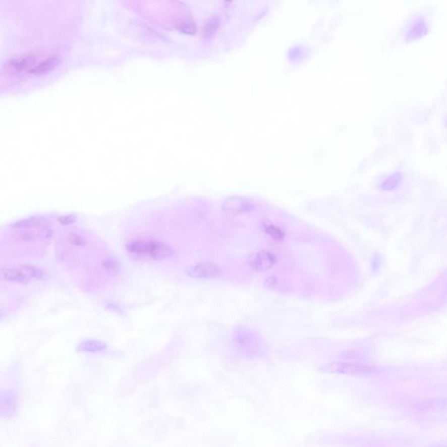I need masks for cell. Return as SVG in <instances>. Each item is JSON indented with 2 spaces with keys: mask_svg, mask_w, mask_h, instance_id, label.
I'll return each mask as SVG.
<instances>
[{
  "mask_svg": "<svg viewBox=\"0 0 447 447\" xmlns=\"http://www.w3.org/2000/svg\"><path fill=\"white\" fill-rule=\"evenodd\" d=\"M126 249L130 256L137 260H162L172 255L170 246L156 240L131 241L127 245Z\"/></svg>",
  "mask_w": 447,
  "mask_h": 447,
  "instance_id": "6da1fadb",
  "label": "cell"
},
{
  "mask_svg": "<svg viewBox=\"0 0 447 447\" xmlns=\"http://www.w3.org/2000/svg\"><path fill=\"white\" fill-rule=\"evenodd\" d=\"M19 405V397L13 389H0V418H14L18 413Z\"/></svg>",
  "mask_w": 447,
  "mask_h": 447,
  "instance_id": "7a4b0ae2",
  "label": "cell"
},
{
  "mask_svg": "<svg viewBox=\"0 0 447 447\" xmlns=\"http://www.w3.org/2000/svg\"><path fill=\"white\" fill-rule=\"evenodd\" d=\"M185 272L192 279L212 280L220 277L222 270L213 263L203 262L189 266Z\"/></svg>",
  "mask_w": 447,
  "mask_h": 447,
  "instance_id": "3957f363",
  "label": "cell"
},
{
  "mask_svg": "<svg viewBox=\"0 0 447 447\" xmlns=\"http://www.w3.org/2000/svg\"><path fill=\"white\" fill-rule=\"evenodd\" d=\"M275 256L267 251H261L250 257L249 264L257 271H266L275 263Z\"/></svg>",
  "mask_w": 447,
  "mask_h": 447,
  "instance_id": "277c9868",
  "label": "cell"
},
{
  "mask_svg": "<svg viewBox=\"0 0 447 447\" xmlns=\"http://www.w3.org/2000/svg\"><path fill=\"white\" fill-rule=\"evenodd\" d=\"M251 208L249 202L241 198H229L224 202L222 209L230 215H240L248 211Z\"/></svg>",
  "mask_w": 447,
  "mask_h": 447,
  "instance_id": "5b68a950",
  "label": "cell"
},
{
  "mask_svg": "<svg viewBox=\"0 0 447 447\" xmlns=\"http://www.w3.org/2000/svg\"><path fill=\"white\" fill-rule=\"evenodd\" d=\"M0 280L5 282H17L20 284H27L29 280L20 272V269L0 267Z\"/></svg>",
  "mask_w": 447,
  "mask_h": 447,
  "instance_id": "8992f818",
  "label": "cell"
},
{
  "mask_svg": "<svg viewBox=\"0 0 447 447\" xmlns=\"http://www.w3.org/2000/svg\"><path fill=\"white\" fill-rule=\"evenodd\" d=\"M107 349V345L103 342L98 340H85L79 344L78 351L81 352H88V353H95L101 352Z\"/></svg>",
  "mask_w": 447,
  "mask_h": 447,
  "instance_id": "52a82bcc",
  "label": "cell"
},
{
  "mask_svg": "<svg viewBox=\"0 0 447 447\" xmlns=\"http://www.w3.org/2000/svg\"><path fill=\"white\" fill-rule=\"evenodd\" d=\"M44 219L40 217H30L18 220L12 225L13 228L15 229H25V228H35L39 227L44 223Z\"/></svg>",
  "mask_w": 447,
  "mask_h": 447,
  "instance_id": "ba28073f",
  "label": "cell"
},
{
  "mask_svg": "<svg viewBox=\"0 0 447 447\" xmlns=\"http://www.w3.org/2000/svg\"><path fill=\"white\" fill-rule=\"evenodd\" d=\"M19 269H20V272H22L23 274L26 276L29 281L32 279H42L45 276V272L42 269L39 268L37 266L25 265V266H20Z\"/></svg>",
  "mask_w": 447,
  "mask_h": 447,
  "instance_id": "9c48e42d",
  "label": "cell"
},
{
  "mask_svg": "<svg viewBox=\"0 0 447 447\" xmlns=\"http://www.w3.org/2000/svg\"><path fill=\"white\" fill-rule=\"evenodd\" d=\"M101 267L104 272L107 273V275H117L119 273L121 270V265L119 261L115 258L107 259L104 260L101 264Z\"/></svg>",
  "mask_w": 447,
  "mask_h": 447,
  "instance_id": "30bf717a",
  "label": "cell"
},
{
  "mask_svg": "<svg viewBox=\"0 0 447 447\" xmlns=\"http://www.w3.org/2000/svg\"><path fill=\"white\" fill-rule=\"evenodd\" d=\"M401 180H402V174L400 172H395L394 174L389 176V178H387L384 181L382 182L381 189L384 190V191L393 190L399 185Z\"/></svg>",
  "mask_w": 447,
  "mask_h": 447,
  "instance_id": "8fae6325",
  "label": "cell"
},
{
  "mask_svg": "<svg viewBox=\"0 0 447 447\" xmlns=\"http://www.w3.org/2000/svg\"><path fill=\"white\" fill-rule=\"evenodd\" d=\"M68 243L75 247H82L86 245V240L77 233H70L68 236Z\"/></svg>",
  "mask_w": 447,
  "mask_h": 447,
  "instance_id": "7c38bea8",
  "label": "cell"
},
{
  "mask_svg": "<svg viewBox=\"0 0 447 447\" xmlns=\"http://www.w3.org/2000/svg\"><path fill=\"white\" fill-rule=\"evenodd\" d=\"M264 230L266 234H268L269 236L272 237L274 240H282L284 237V234L280 228L272 226V225H267L264 227Z\"/></svg>",
  "mask_w": 447,
  "mask_h": 447,
  "instance_id": "4fadbf2b",
  "label": "cell"
},
{
  "mask_svg": "<svg viewBox=\"0 0 447 447\" xmlns=\"http://www.w3.org/2000/svg\"><path fill=\"white\" fill-rule=\"evenodd\" d=\"M47 234H49L48 231L35 230L30 231L28 233L23 234V235L25 236L26 240H34L39 239V238H42L43 235H47Z\"/></svg>",
  "mask_w": 447,
  "mask_h": 447,
  "instance_id": "5bb4252c",
  "label": "cell"
},
{
  "mask_svg": "<svg viewBox=\"0 0 447 447\" xmlns=\"http://www.w3.org/2000/svg\"><path fill=\"white\" fill-rule=\"evenodd\" d=\"M76 219H77V217L74 214H68V215H64V216L59 217L58 221L59 223L62 224L63 226H69V225L75 223Z\"/></svg>",
  "mask_w": 447,
  "mask_h": 447,
  "instance_id": "9a60e30c",
  "label": "cell"
},
{
  "mask_svg": "<svg viewBox=\"0 0 447 447\" xmlns=\"http://www.w3.org/2000/svg\"><path fill=\"white\" fill-rule=\"evenodd\" d=\"M425 26L424 22L418 23L416 24L412 30V37H418L425 33Z\"/></svg>",
  "mask_w": 447,
  "mask_h": 447,
  "instance_id": "2e32d148",
  "label": "cell"
}]
</instances>
